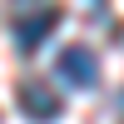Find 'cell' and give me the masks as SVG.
Listing matches in <instances>:
<instances>
[{
    "label": "cell",
    "instance_id": "1",
    "mask_svg": "<svg viewBox=\"0 0 124 124\" xmlns=\"http://www.w3.org/2000/svg\"><path fill=\"white\" fill-rule=\"evenodd\" d=\"M55 75L65 79L70 89H94L99 85V60H94V50H85V45H65L60 60H55Z\"/></svg>",
    "mask_w": 124,
    "mask_h": 124
},
{
    "label": "cell",
    "instance_id": "3",
    "mask_svg": "<svg viewBox=\"0 0 124 124\" xmlns=\"http://www.w3.org/2000/svg\"><path fill=\"white\" fill-rule=\"evenodd\" d=\"M20 109H25V119H35V124H55L60 114H65V99H60L50 85H40V79H25V85H20Z\"/></svg>",
    "mask_w": 124,
    "mask_h": 124
},
{
    "label": "cell",
    "instance_id": "4",
    "mask_svg": "<svg viewBox=\"0 0 124 124\" xmlns=\"http://www.w3.org/2000/svg\"><path fill=\"white\" fill-rule=\"evenodd\" d=\"M119 109H124V94H119Z\"/></svg>",
    "mask_w": 124,
    "mask_h": 124
},
{
    "label": "cell",
    "instance_id": "2",
    "mask_svg": "<svg viewBox=\"0 0 124 124\" xmlns=\"http://www.w3.org/2000/svg\"><path fill=\"white\" fill-rule=\"evenodd\" d=\"M60 20H65V10H60V5H45L40 15H20V20H15V50H20V55H35V50L55 35Z\"/></svg>",
    "mask_w": 124,
    "mask_h": 124
}]
</instances>
